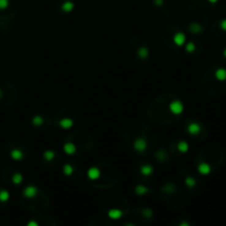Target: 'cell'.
<instances>
[{"label": "cell", "mask_w": 226, "mask_h": 226, "mask_svg": "<svg viewBox=\"0 0 226 226\" xmlns=\"http://www.w3.org/2000/svg\"><path fill=\"white\" fill-rule=\"evenodd\" d=\"M183 104H182L180 100H173V102L170 104V110L171 113L174 114V115H181L183 113Z\"/></svg>", "instance_id": "obj_1"}, {"label": "cell", "mask_w": 226, "mask_h": 226, "mask_svg": "<svg viewBox=\"0 0 226 226\" xmlns=\"http://www.w3.org/2000/svg\"><path fill=\"white\" fill-rule=\"evenodd\" d=\"M134 148H135L136 151L143 152L147 149V141L143 138H138L134 143Z\"/></svg>", "instance_id": "obj_2"}, {"label": "cell", "mask_w": 226, "mask_h": 226, "mask_svg": "<svg viewBox=\"0 0 226 226\" xmlns=\"http://www.w3.org/2000/svg\"><path fill=\"white\" fill-rule=\"evenodd\" d=\"M187 131L190 132L191 135H198L201 131V127H200L198 124H196V122H192V124H190L189 127H187Z\"/></svg>", "instance_id": "obj_3"}, {"label": "cell", "mask_w": 226, "mask_h": 226, "mask_svg": "<svg viewBox=\"0 0 226 226\" xmlns=\"http://www.w3.org/2000/svg\"><path fill=\"white\" fill-rule=\"evenodd\" d=\"M36 193H38V189H36V186L30 185V186H28L27 189H25L23 194H24L27 198H34V196L36 195Z\"/></svg>", "instance_id": "obj_4"}, {"label": "cell", "mask_w": 226, "mask_h": 226, "mask_svg": "<svg viewBox=\"0 0 226 226\" xmlns=\"http://www.w3.org/2000/svg\"><path fill=\"white\" fill-rule=\"evenodd\" d=\"M87 175L91 180H95V179H98V176L100 175V172H99V170L97 168L93 167V168H91L87 171Z\"/></svg>", "instance_id": "obj_5"}, {"label": "cell", "mask_w": 226, "mask_h": 226, "mask_svg": "<svg viewBox=\"0 0 226 226\" xmlns=\"http://www.w3.org/2000/svg\"><path fill=\"white\" fill-rule=\"evenodd\" d=\"M173 40H174V43H175L176 45L181 47V45H183V43L185 42V36L183 34V33L179 32V33H176L175 36H174Z\"/></svg>", "instance_id": "obj_6"}, {"label": "cell", "mask_w": 226, "mask_h": 226, "mask_svg": "<svg viewBox=\"0 0 226 226\" xmlns=\"http://www.w3.org/2000/svg\"><path fill=\"white\" fill-rule=\"evenodd\" d=\"M198 172L201 174H203V175H206V174H209L211 172V167H209V164H207L205 162L201 163V164L198 165Z\"/></svg>", "instance_id": "obj_7"}, {"label": "cell", "mask_w": 226, "mask_h": 226, "mask_svg": "<svg viewBox=\"0 0 226 226\" xmlns=\"http://www.w3.org/2000/svg\"><path fill=\"white\" fill-rule=\"evenodd\" d=\"M60 126L62 128H64V129H69V128H71L73 126V120L70 118H64L60 121Z\"/></svg>", "instance_id": "obj_8"}, {"label": "cell", "mask_w": 226, "mask_h": 226, "mask_svg": "<svg viewBox=\"0 0 226 226\" xmlns=\"http://www.w3.org/2000/svg\"><path fill=\"white\" fill-rule=\"evenodd\" d=\"M108 215H109V217L114 218V220H118L122 216V212L119 209H110L108 212Z\"/></svg>", "instance_id": "obj_9"}, {"label": "cell", "mask_w": 226, "mask_h": 226, "mask_svg": "<svg viewBox=\"0 0 226 226\" xmlns=\"http://www.w3.org/2000/svg\"><path fill=\"white\" fill-rule=\"evenodd\" d=\"M215 76L218 81H225L226 80V70L225 69H218L215 72Z\"/></svg>", "instance_id": "obj_10"}, {"label": "cell", "mask_w": 226, "mask_h": 226, "mask_svg": "<svg viewBox=\"0 0 226 226\" xmlns=\"http://www.w3.org/2000/svg\"><path fill=\"white\" fill-rule=\"evenodd\" d=\"M64 151L67 154H73L76 151V147L73 143H66L65 146H64Z\"/></svg>", "instance_id": "obj_11"}, {"label": "cell", "mask_w": 226, "mask_h": 226, "mask_svg": "<svg viewBox=\"0 0 226 226\" xmlns=\"http://www.w3.org/2000/svg\"><path fill=\"white\" fill-rule=\"evenodd\" d=\"M152 172H153V168H152L151 165H143L142 168H141V173L143 174V175H151Z\"/></svg>", "instance_id": "obj_12"}, {"label": "cell", "mask_w": 226, "mask_h": 226, "mask_svg": "<svg viewBox=\"0 0 226 226\" xmlns=\"http://www.w3.org/2000/svg\"><path fill=\"white\" fill-rule=\"evenodd\" d=\"M178 149L181 152H186L189 150V145L185 141H180L179 145H178Z\"/></svg>", "instance_id": "obj_13"}, {"label": "cell", "mask_w": 226, "mask_h": 226, "mask_svg": "<svg viewBox=\"0 0 226 226\" xmlns=\"http://www.w3.org/2000/svg\"><path fill=\"white\" fill-rule=\"evenodd\" d=\"M11 158L14 160H21L23 158V154L19 150H13V151L11 152Z\"/></svg>", "instance_id": "obj_14"}, {"label": "cell", "mask_w": 226, "mask_h": 226, "mask_svg": "<svg viewBox=\"0 0 226 226\" xmlns=\"http://www.w3.org/2000/svg\"><path fill=\"white\" fill-rule=\"evenodd\" d=\"M73 8H74V3L71 2V1H67V2H65L62 6V9H63L65 12H70V11H72Z\"/></svg>", "instance_id": "obj_15"}, {"label": "cell", "mask_w": 226, "mask_h": 226, "mask_svg": "<svg viewBox=\"0 0 226 226\" xmlns=\"http://www.w3.org/2000/svg\"><path fill=\"white\" fill-rule=\"evenodd\" d=\"M43 157H44V159L45 160H52V159H54V157H55V153H54V151H51V150H47V151H45L44 152V154H43Z\"/></svg>", "instance_id": "obj_16"}, {"label": "cell", "mask_w": 226, "mask_h": 226, "mask_svg": "<svg viewBox=\"0 0 226 226\" xmlns=\"http://www.w3.org/2000/svg\"><path fill=\"white\" fill-rule=\"evenodd\" d=\"M32 124L34 125V126H40V125L43 124V118H42L41 116H36V117L32 119Z\"/></svg>", "instance_id": "obj_17"}, {"label": "cell", "mask_w": 226, "mask_h": 226, "mask_svg": "<svg viewBox=\"0 0 226 226\" xmlns=\"http://www.w3.org/2000/svg\"><path fill=\"white\" fill-rule=\"evenodd\" d=\"M138 54L140 55L142 58H147V56H148L149 51H148V49H146V47H141V49L138 51Z\"/></svg>", "instance_id": "obj_18"}, {"label": "cell", "mask_w": 226, "mask_h": 226, "mask_svg": "<svg viewBox=\"0 0 226 226\" xmlns=\"http://www.w3.org/2000/svg\"><path fill=\"white\" fill-rule=\"evenodd\" d=\"M64 173L66 174V175H71L72 173H73V168H72V165L71 164H65L64 165Z\"/></svg>", "instance_id": "obj_19"}, {"label": "cell", "mask_w": 226, "mask_h": 226, "mask_svg": "<svg viewBox=\"0 0 226 226\" xmlns=\"http://www.w3.org/2000/svg\"><path fill=\"white\" fill-rule=\"evenodd\" d=\"M185 184H186L187 186L192 187V186H194V185L196 184V182H195V180L193 179V178L189 176V178H186V179H185Z\"/></svg>", "instance_id": "obj_20"}, {"label": "cell", "mask_w": 226, "mask_h": 226, "mask_svg": "<svg viewBox=\"0 0 226 226\" xmlns=\"http://www.w3.org/2000/svg\"><path fill=\"white\" fill-rule=\"evenodd\" d=\"M147 192H148V189H147V187H143V186H141V185H139V186L136 187V193L139 194V195L145 194V193H147Z\"/></svg>", "instance_id": "obj_21"}, {"label": "cell", "mask_w": 226, "mask_h": 226, "mask_svg": "<svg viewBox=\"0 0 226 226\" xmlns=\"http://www.w3.org/2000/svg\"><path fill=\"white\" fill-rule=\"evenodd\" d=\"M191 30L194 33H200L202 31V28H201V25L198 24V23H193V24L191 25Z\"/></svg>", "instance_id": "obj_22"}, {"label": "cell", "mask_w": 226, "mask_h": 226, "mask_svg": "<svg viewBox=\"0 0 226 226\" xmlns=\"http://www.w3.org/2000/svg\"><path fill=\"white\" fill-rule=\"evenodd\" d=\"M9 200V193L7 191H2V192L0 193V201L6 202Z\"/></svg>", "instance_id": "obj_23"}, {"label": "cell", "mask_w": 226, "mask_h": 226, "mask_svg": "<svg viewBox=\"0 0 226 226\" xmlns=\"http://www.w3.org/2000/svg\"><path fill=\"white\" fill-rule=\"evenodd\" d=\"M13 182L16 184H20L22 182V175L20 173H16L13 175Z\"/></svg>", "instance_id": "obj_24"}, {"label": "cell", "mask_w": 226, "mask_h": 226, "mask_svg": "<svg viewBox=\"0 0 226 226\" xmlns=\"http://www.w3.org/2000/svg\"><path fill=\"white\" fill-rule=\"evenodd\" d=\"M195 50V45H194V43H192V42H190V43L186 45V51L187 52H193Z\"/></svg>", "instance_id": "obj_25"}, {"label": "cell", "mask_w": 226, "mask_h": 226, "mask_svg": "<svg viewBox=\"0 0 226 226\" xmlns=\"http://www.w3.org/2000/svg\"><path fill=\"white\" fill-rule=\"evenodd\" d=\"M8 0H0V9H5L8 7Z\"/></svg>", "instance_id": "obj_26"}, {"label": "cell", "mask_w": 226, "mask_h": 226, "mask_svg": "<svg viewBox=\"0 0 226 226\" xmlns=\"http://www.w3.org/2000/svg\"><path fill=\"white\" fill-rule=\"evenodd\" d=\"M220 28H222L223 30L226 31V19H224V20L220 21Z\"/></svg>", "instance_id": "obj_27"}, {"label": "cell", "mask_w": 226, "mask_h": 226, "mask_svg": "<svg viewBox=\"0 0 226 226\" xmlns=\"http://www.w3.org/2000/svg\"><path fill=\"white\" fill-rule=\"evenodd\" d=\"M145 214H146V215H149V216H151L152 213H151V211H150V209H146V211H145Z\"/></svg>", "instance_id": "obj_28"}, {"label": "cell", "mask_w": 226, "mask_h": 226, "mask_svg": "<svg viewBox=\"0 0 226 226\" xmlns=\"http://www.w3.org/2000/svg\"><path fill=\"white\" fill-rule=\"evenodd\" d=\"M156 3H158V5H161V3H162V0H156Z\"/></svg>", "instance_id": "obj_29"}, {"label": "cell", "mask_w": 226, "mask_h": 226, "mask_svg": "<svg viewBox=\"0 0 226 226\" xmlns=\"http://www.w3.org/2000/svg\"><path fill=\"white\" fill-rule=\"evenodd\" d=\"M209 2H212V3H215L216 2V1H217V0H209Z\"/></svg>", "instance_id": "obj_30"}, {"label": "cell", "mask_w": 226, "mask_h": 226, "mask_svg": "<svg viewBox=\"0 0 226 226\" xmlns=\"http://www.w3.org/2000/svg\"><path fill=\"white\" fill-rule=\"evenodd\" d=\"M224 56H225V58H226V49L224 50Z\"/></svg>", "instance_id": "obj_31"}]
</instances>
